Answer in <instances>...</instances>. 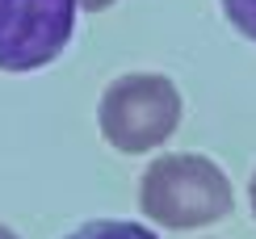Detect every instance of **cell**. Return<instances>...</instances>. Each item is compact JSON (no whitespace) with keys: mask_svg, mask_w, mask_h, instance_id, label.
Listing matches in <instances>:
<instances>
[{"mask_svg":"<svg viewBox=\"0 0 256 239\" xmlns=\"http://www.w3.org/2000/svg\"><path fill=\"white\" fill-rule=\"evenodd\" d=\"M0 239H17L13 231H8V226H0Z\"/></svg>","mask_w":256,"mask_h":239,"instance_id":"ba28073f","label":"cell"},{"mask_svg":"<svg viewBox=\"0 0 256 239\" xmlns=\"http://www.w3.org/2000/svg\"><path fill=\"white\" fill-rule=\"evenodd\" d=\"M248 202H252V214H256V172H252V184H248Z\"/></svg>","mask_w":256,"mask_h":239,"instance_id":"52a82bcc","label":"cell"},{"mask_svg":"<svg viewBox=\"0 0 256 239\" xmlns=\"http://www.w3.org/2000/svg\"><path fill=\"white\" fill-rule=\"evenodd\" d=\"M180 92L168 76L160 72H130L114 80L101 92L97 126L101 138L122 156H143V151L164 147L180 126Z\"/></svg>","mask_w":256,"mask_h":239,"instance_id":"7a4b0ae2","label":"cell"},{"mask_svg":"<svg viewBox=\"0 0 256 239\" xmlns=\"http://www.w3.org/2000/svg\"><path fill=\"white\" fill-rule=\"evenodd\" d=\"M110 4H114V0H80L84 13H101V8H110Z\"/></svg>","mask_w":256,"mask_h":239,"instance_id":"8992f818","label":"cell"},{"mask_svg":"<svg viewBox=\"0 0 256 239\" xmlns=\"http://www.w3.org/2000/svg\"><path fill=\"white\" fill-rule=\"evenodd\" d=\"M236 193L214 160L206 156H160L138 180V210L168 231H194L227 218Z\"/></svg>","mask_w":256,"mask_h":239,"instance_id":"6da1fadb","label":"cell"},{"mask_svg":"<svg viewBox=\"0 0 256 239\" xmlns=\"http://www.w3.org/2000/svg\"><path fill=\"white\" fill-rule=\"evenodd\" d=\"M222 13L248 42H256V0H222Z\"/></svg>","mask_w":256,"mask_h":239,"instance_id":"5b68a950","label":"cell"},{"mask_svg":"<svg viewBox=\"0 0 256 239\" xmlns=\"http://www.w3.org/2000/svg\"><path fill=\"white\" fill-rule=\"evenodd\" d=\"M80 0H0V72H38L63 55Z\"/></svg>","mask_w":256,"mask_h":239,"instance_id":"3957f363","label":"cell"},{"mask_svg":"<svg viewBox=\"0 0 256 239\" xmlns=\"http://www.w3.org/2000/svg\"><path fill=\"white\" fill-rule=\"evenodd\" d=\"M63 239H160L156 231H147L143 222H122V218H97V222H84L72 235Z\"/></svg>","mask_w":256,"mask_h":239,"instance_id":"277c9868","label":"cell"}]
</instances>
